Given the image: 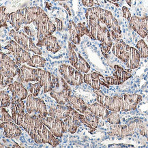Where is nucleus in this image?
Wrapping results in <instances>:
<instances>
[{"label":"nucleus","instance_id":"obj_1","mask_svg":"<svg viewBox=\"0 0 148 148\" xmlns=\"http://www.w3.org/2000/svg\"><path fill=\"white\" fill-rule=\"evenodd\" d=\"M88 27L92 39L101 42L104 56L111 50L113 42L121 38V32L116 18L111 12L99 7L89 8L85 11Z\"/></svg>","mask_w":148,"mask_h":148},{"label":"nucleus","instance_id":"obj_2","mask_svg":"<svg viewBox=\"0 0 148 148\" xmlns=\"http://www.w3.org/2000/svg\"><path fill=\"white\" fill-rule=\"evenodd\" d=\"M18 126L22 127L36 143H48L56 147L61 142L36 115H30L27 112Z\"/></svg>","mask_w":148,"mask_h":148},{"label":"nucleus","instance_id":"obj_3","mask_svg":"<svg viewBox=\"0 0 148 148\" xmlns=\"http://www.w3.org/2000/svg\"><path fill=\"white\" fill-rule=\"evenodd\" d=\"M96 100L110 111L128 112L135 110L142 100L141 95L136 94H122L119 96H108L100 90H94Z\"/></svg>","mask_w":148,"mask_h":148},{"label":"nucleus","instance_id":"obj_4","mask_svg":"<svg viewBox=\"0 0 148 148\" xmlns=\"http://www.w3.org/2000/svg\"><path fill=\"white\" fill-rule=\"evenodd\" d=\"M111 51L113 55L124 62L129 69H136L139 66L141 56L137 49L126 45L122 39L113 42Z\"/></svg>","mask_w":148,"mask_h":148},{"label":"nucleus","instance_id":"obj_5","mask_svg":"<svg viewBox=\"0 0 148 148\" xmlns=\"http://www.w3.org/2000/svg\"><path fill=\"white\" fill-rule=\"evenodd\" d=\"M53 88L50 92V96L60 104L67 103L70 96H71L72 90L68 83L63 77L52 76Z\"/></svg>","mask_w":148,"mask_h":148},{"label":"nucleus","instance_id":"obj_6","mask_svg":"<svg viewBox=\"0 0 148 148\" xmlns=\"http://www.w3.org/2000/svg\"><path fill=\"white\" fill-rule=\"evenodd\" d=\"M37 30V42L36 46L40 47H43V42L47 37L53 35L56 32V27L54 23H53L45 12L42 13L40 16L36 25Z\"/></svg>","mask_w":148,"mask_h":148},{"label":"nucleus","instance_id":"obj_7","mask_svg":"<svg viewBox=\"0 0 148 148\" xmlns=\"http://www.w3.org/2000/svg\"><path fill=\"white\" fill-rule=\"evenodd\" d=\"M143 121L139 119L133 120L126 125H112L108 134L110 136H117L119 138H124L133 135L136 130H138L140 125Z\"/></svg>","mask_w":148,"mask_h":148},{"label":"nucleus","instance_id":"obj_8","mask_svg":"<svg viewBox=\"0 0 148 148\" xmlns=\"http://www.w3.org/2000/svg\"><path fill=\"white\" fill-rule=\"evenodd\" d=\"M58 71L62 77L70 85L79 86L83 81V75L73 66L68 64H61L58 66Z\"/></svg>","mask_w":148,"mask_h":148},{"label":"nucleus","instance_id":"obj_9","mask_svg":"<svg viewBox=\"0 0 148 148\" xmlns=\"http://www.w3.org/2000/svg\"><path fill=\"white\" fill-rule=\"evenodd\" d=\"M9 35L12 37L14 40L25 51L28 52H32L34 54L42 56V53L40 49L34 42L32 37L27 36L26 34L21 32H16L14 29H11Z\"/></svg>","mask_w":148,"mask_h":148},{"label":"nucleus","instance_id":"obj_10","mask_svg":"<svg viewBox=\"0 0 148 148\" xmlns=\"http://www.w3.org/2000/svg\"><path fill=\"white\" fill-rule=\"evenodd\" d=\"M26 111L30 115H36L38 116H48V110L46 104L40 98L34 97L32 94L28 95L25 103Z\"/></svg>","mask_w":148,"mask_h":148},{"label":"nucleus","instance_id":"obj_11","mask_svg":"<svg viewBox=\"0 0 148 148\" xmlns=\"http://www.w3.org/2000/svg\"><path fill=\"white\" fill-rule=\"evenodd\" d=\"M0 55V73L13 78L18 77L21 74V68L16 62L3 52Z\"/></svg>","mask_w":148,"mask_h":148},{"label":"nucleus","instance_id":"obj_12","mask_svg":"<svg viewBox=\"0 0 148 148\" xmlns=\"http://www.w3.org/2000/svg\"><path fill=\"white\" fill-rule=\"evenodd\" d=\"M4 49L9 51L13 55L16 60V63L19 67L22 64H27L32 58L30 53L23 49L14 40H10Z\"/></svg>","mask_w":148,"mask_h":148},{"label":"nucleus","instance_id":"obj_13","mask_svg":"<svg viewBox=\"0 0 148 148\" xmlns=\"http://www.w3.org/2000/svg\"><path fill=\"white\" fill-rule=\"evenodd\" d=\"M68 31H69V38L72 42L75 45H79L81 41V38L83 36L86 35L91 38L92 36L89 30L88 27L85 25V22L79 23L75 24L73 21H69L68 24Z\"/></svg>","mask_w":148,"mask_h":148},{"label":"nucleus","instance_id":"obj_14","mask_svg":"<svg viewBox=\"0 0 148 148\" xmlns=\"http://www.w3.org/2000/svg\"><path fill=\"white\" fill-rule=\"evenodd\" d=\"M130 71L124 70L118 65H115L113 75L104 76V79L109 85H121L132 77Z\"/></svg>","mask_w":148,"mask_h":148},{"label":"nucleus","instance_id":"obj_15","mask_svg":"<svg viewBox=\"0 0 148 148\" xmlns=\"http://www.w3.org/2000/svg\"><path fill=\"white\" fill-rule=\"evenodd\" d=\"M38 117L41 119V121L44 123L45 126L49 129V130L56 137H62L64 133H65L64 121L62 119L56 118V117L51 116H47L45 117L42 116Z\"/></svg>","mask_w":148,"mask_h":148},{"label":"nucleus","instance_id":"obj_16","mask_svg":"<svg viewBox=\"0 0 148 148\" xmlns=\"http://www.w3.org/2000/svg\"><path fill=\"white\" fill-rule=\"evenodd\" d=\"M83 113L72 109L69 115L65 119H62L64 124V130L66 132L71 134H75L77 132L78 128L81 126V119L83 117Z\"/></svg>","mask_w":148,"mask_h":148},{"label":"nucleus","instance_id":"obj_17","mask_svg":"<svg viewBox=\"0 0 148 148\" xmlns=\"http://www.w3.org/2000/svg\"><path fill=\"white\" fill-rule=\"evenodd\" d=\"M129 26L142 38H145L148 34V16L140 18L136 16H132L129 21Z\"/></svg>","mask_w":148,"mask_h":148},{"label":"nucleus","instance_id":"obj_18","mask_svg":"<svg viewBox=\"0 0 148 148\" xmlns=\"http://www.w3.org/2000/svg\"><path fill=\"white\" fill-rule=\"evenodd\" d=\"M83 81L92 87L94 90H100L101 85L109 88V85L106 82L104 77L98 72L83 75Z\"/></svg>","mask_w":148,"mask_h":148},{"label":"nucleus","instance_id":"obj_19","mask_svg":"<svg viewBox=\"0 0 148 148\" xmlns=\"http://www.w3.org/2000/svg\"><path fill=\"white\" fill-rule=\"evenodd\" d=\"M8 90L12 93V100L21 101L27 99L28 96V92L25 87L20 81H14L12 84L8 87Z\"/></svg>","mask_w":148,"mask_h":148},{"label":"nucleus","instance_id":"obj_20","mask_svg":"<svg viewBox=\"0 0 148 148\" xmlns=\"http://www.w3.org/2000/svg\"><path fill=\"white\" fill-rule=\"evenodd\" d=\"M21 74L17 77V80L21 83H27L29 82H37L38 68H34L22 65L20 67Z\"/></svg>","mask_w":148,"mask_h":148},{"label":"nucleus","instance_id":"obj_21","mask_svg":"<svg viewBox=\"0 0 148 148\" xmlns=\"http://www.w3.org/2000/svg\"><path fill=\"white\" fill-rule=\"evenodd\" d=\"M19 126L14 121H5L1 123V128L3 130V136L5 138H18L21 135L22 132Z\"/></svg>","mask_w":148,"mask_h":148},{"label":"nucleus","instance_id":"obj_22","mask_svg":"<svg viewBox=\"0 0 148 148\" xmlns=\"http://www.w3.org/2000/svg\"><path fill=\"white\" fill-rule=\"evenodd\" d=\"M37 82H39L41 84L44 90V93L50 92L53 88L52 75L49 72L42 70L41 68H38Z\"/></svg>","mask_w":148,"mask_h":148},{"label":"nucleus","instance_id":"obj_23","mask_svg":"<svg viewBox=\"0 0 148 148\" xmlns=\"http://www.w3.org/2000/svg\"><path fill=\"white\" fill-rule=\"evenodd\" d=\"M71 109L72 108L67 104H60L58 103L49 109L48 115L60 119H64L69 115Z\"/></svg>","mask_w":148,"mask_h":148},{"label":"nucleus","instance_id":"obj_24","mask_svg":"<svg viewBox=\"0 0 148 148\" xmlns=\"http://www.w3.org/2000/svg\"><path fill=\"white\" fill-rule=\"evenodd\" d=\"M83 114V117L81 120V123L84 126L88 127L90 129V132L95 131L99 125L100 117L94 115L88 109Z\"/></svg>","mask_w":148,"mask_h":148},{"label":"nucleus","instance_id":"obj_25","mask_svg":"<svg viewBox=\"0 0 148 148\" xmlns=\"http://www.w3.org/2000/svg\"><path fill=\"white\" fill-rule=\"evenodd\" d=\"M44 10L40 7H27L25 8V25L34 23L35 25Z\"/></svg>","mask_w":148,"mask_h":148},{"label":"nucleus","instance_id":"obj_26","mask_svg":"<svg viewBox=\"0 0 148 148\" xmlns=\"http://www.w3.org/2000/svg\"><path fill=\"white\" fill-rule=\"evenodd\" d=\"M8 21L15 31H19L22 25H25V8L8 14Z\"/></svg>","mask_w":148,"mask_h":148},{"label":"nucleus","instance_id":"obj_27","mask_svg":"<svg viewBox=\"0 0 148 148\" xmlns=\"http://www.w3.org/2000/svg\"><path fill=\"white\" fill-rule=\"evenodd\" d=\"M66 104L70 106L72 109L79 111L81 113H83L88 109V104H86L84 100L74 95H71L70 96Z\"/></svg>","mask_w":148,"mask_h":148},{"label":"nucleus","instance_id":"obj_28","mask_svg":"<svg viewBox=\"0 0 148 148\" xmlns=\"http://www.w3.org/2000/svg\"><path fill=\"white\" fill-rule=\"evenodd\" d=\"M88 109L89 111L97 115L98 117H101L102 119H107L109 115V111L105 107L99 102H95L92 104H88Z\"/></svg>","mask_w":148,"mask_h":148},{"label":"nucleus","instance_id":"obj_29","mask_svg":"<svg viewBox=\"0 0 148 148\" xmlns=\"http://www.w3.org/2000/svg\"><path fill=\"white\" fill-rule=\"evenodd\" d=\"M45 47L47 50L53 53H56L61 49V47L58 44V40L56 37L51 35L50 36L47 37L43 42V47Z\"/></svg>","mask_w":148,"mask_h":148},{"label":"nucleus","instance_id":"obj_30","mask_svg":"<svg viewBox=\"0 0 148 148\" xmlns=\"http://www.w3.org/2000/svg\"><path fill=\"white\" fill-rule=\"evenodd\" d=\"M68 55H69V62L71 66H74L79 60V55L75 44L73 42H68Z\"/></svg>","mask_w":148,"mask_h":148},{"label":"nucleus","instance_id":"obj_31","mask_svg":"<svg viewBox=\"0 0 148 148\" xmlns=\"http://www.w3.org/2000/svg\"><path fill=\"white\" fill-rule=\"evenodd\" d=\"M45 63H46V60L44 58H42L41 56H39V55L34 54L32 56L31 59L27 64L29 67L40 68H44Z\"/></svg>","mask_w":148,"mask_h":148},{"label":"nucleus","instance_id":"obj_32","mask_svg":"<svg viewBox=\"0 0 148 148\" xmlns=\"http://www.w3.org/2000/svg\"><path fill=\"white\" fill-rule=\"evenodd\" d=\"M73 67L76 68L78 71H79L82 74H84V75L85 74H88V73L90 70V64L81 56V54L79 55V60H78L77 64Z\"/></svg>","mask_w":148,"mask_h":148},{"label":"nucleus","instance_id":"obj_33","mask_svg":"<svg viewBox=\"0 0 148 148\" xmlns=\"http://www.w3.org/2000/svg\"><path fill=\"white\" fill-rule=\"evenodd\" d=\"M136 47L138 53H139L141 58H148V46L143 39H141L139 41H138Z\"/></svg>","mask_w":148,"mask_h":148},{"label":"nucleus","instance_id":"obj_34","mask_svg":"<svg viewBox=\"0 0 148 148\" xmlns=\"http://www.w3.org/2000/svg\"><path fill=\"white\" fill-rule=\"evenodd\" d=\"M0 95H1V104H0L1 107L6 108L10 106L12 97H11L9 95L8 92L6 91L1 90Z\"/></svg>","mask_w":148,"mask_h":148},{"label":"nucleus","instance_id":"obj_35","mask_svg":"<svg viewBox=\"0 0 148 148\" xmlns=\"http://www.w3.org/2000/svg\"><path fill=\"white\" fill-rule=\"evenodd\" d=\"M28 83L29 91L30 94L33 95V96H34V97H37V96L38 95L41 88H42L40 83L39 82H36L35 83Z\"/></svg>","mask_w":148,"mask_h":148},{"label":"nucleus","instance_id":"obj_36","mask_svg":"<svg viewBox=\"0 0 148 148\" xmlns=\"http://www.w3.org/2000/svg\"><path fill=\"white\" fill-rule=\"evenodd\" d=\"M117 113L118 112L114 111H111V113H109V116L107 118V120L109 124L111 125L120 124V118H119V115Z\"/></svg>","mask_w":148,"mask_h":148},{"label":"nucleus","instance_id":"obj_37","mask_svg":"<svg viewBox=\"0 0 148 148\" xmlns=\"http://www.w3.org/2000/svg\"><path fill=\"white\" fill-rule=\"evenodd\" d=\"M0 19H1V27L7 28V21H8V14L5 13V7L1 6L0 8Z\"/></svg>","mask_w":148,"mask_h":148},{"label":"nucleus","instance_id":"obj_38","mask_svg":"<svg viewBox=\"0 0 148 148\" xmlns=\"http://www.w3.org/2000/svg\"><path fill=\"white\" fill-rule=\"evenodd\" d=\"M14 81V79L13 77H8V76L3 75L1 74V81H0V85H1V88H5V87H8L9 85Z\"/></svg>","mask_w":148,"mask_h":148},{"label":"nucleus","instance_id":"obj_39","mask_svg":"<svg viewBox=\"0 0 148 148\" xmlns=\"http://www.w3.org/2000/svg\"><path fill=\"white\" fill-rule=\"evenodd\" d=\"M0 113H1V115H0V119H1V122H5V121H13L12 116L9 114V113L5 109L4 107H1L0 109Z\"/></svg>","mask_w":148,"mask_h":148},{"label":"nucleus","instance_id":"obj_40","mask_svg":"<svg viewBox=\"0 0 148 148\" xmlns=\"http://www.w3.org/2000/svg\"><path fill=\"white\" fill-rule=\"evenodd\" d=\"M139 133L142 136H148V122H142L138 128Z\"/></svg>","mask_w":148,"mask_h":148},{"label":"nucleus","instance_id":"obj_41","mask_svg":"<svg viewBox=\"0 0 148 148\" xmlns=\"http://www.w3.org/2000/svg\"><path fill=\"white\" fill-rule=\"evenodd\" d=\"M122 12H123V16H124V18L129 21L132 17L131 13H130L129 9L126 6H123L122 7Z\"/></svg>","mask_w":148,"mask_h":148},{"label":"nucleus","instance_id":"obj_42","mask_svg":"<svg viewBox=\"0 0 148 148\" xmlns=\"http://www.w3.org/2000/svg\"><path fill=\"white\" fill-rule=\"evenodd\" d=\"M55 25L56 27L57 31L60 32L62 31V29H63V23H62V21L59 19L58 18H55Z\"/></svg>","mask_w":148,"mask_h":148},{"label":"nucleus","instance_id":"obj_43","mask_svg":"<svg viewBox=\"0 0 148 148\" xmlns=\"http://www.w3.org/2000/svg\"><path fill=\"white\" fill-rule=\"evenodd\" d=\"M81 2H82V4L84 6H86L88 8L94 7V0H81Z\"/></svg>","mask_w":148,"mask_h":148},{"label":"nucleus","instance_id":"obj_44","mask_svg":"<svg viewBox=\"0 0 148 148\" xmlns=\"http://www.w3.org/2000/svg\"><path fill=\"white\" fill-rule=\"evenodd\" d=\"M64 7L66 9V10H67V12H68V14L71 15V11H70V10H69V8L68 7V5H66V3H64Z\"/></svg>","mask_w":148,"mask_h":148},{"label":"nucleus","instance_id":"obj_45","mask_svg":"<svg viewBox=\"0 0 148 148\" xmlns=\"http://www.w3.org/2000/svg\"><path fill=\"white\" fill-rule=\"evenodd\" d=\"M126 3H128V5H129V6H131V5H132L131 0H126Z\"/></svg>","mask_w":148,"mask_h":148},{"label":"nucleus","instance_id":"obj_46","mask_svg":"<svg viewBox=\"0 0 148 148\" xmlns=\"http://www.w3.org/2000/svg\"><path fill=\"white\" fill-rule=\"evenodd\" d=\"M110 1H111L113 3H115V2H117V1H119V0H110Z\"/></svg>","mask_w":148,"mask_h":148},{"label":"nucleus","instance_id":"obj_47","mask_svg":"<svg viewBox=\"0 0 148 148\" xmlns=\"http://www.w3.org/2000/svg\"><path fill=\"white\" fill-rule=\"evenodd\" d=\"M53 1H64L65 0H53Z\"/></svg>","mask_w":148,"mask_h":148},{"label":"nucleus","instance_id":"obj_48","mask_svg":"<svg viewBox=\"0 0 148 148\" xmlns=\"http://www.w3.org/2000/svg\"><path fill=\"white\" fill-rule=\"evenodd\" d=\"M146 38H147V42H148V34H147V37H146Z\"/></svg>","mask_w":148,"mask_h":148}]
</instances>
